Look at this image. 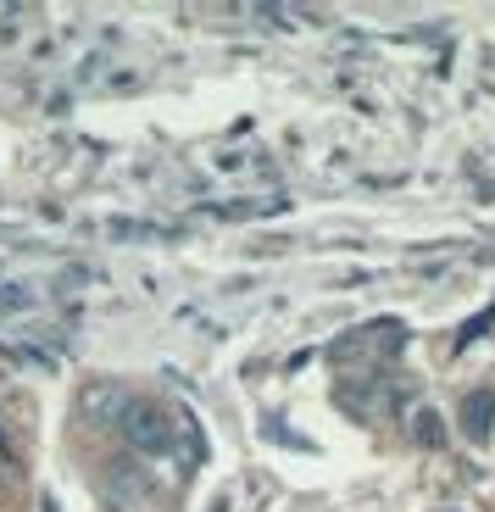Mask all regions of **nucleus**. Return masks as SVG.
<instances>
[{
    "instance_id": "obj_1",
    "label": "nucleus",
    "mask_w": 495,
    "mask_h": 512,
    "mask_svg": "<svg viewBox=\"0 0 495 512\" xmlns=\"http://www.w3.org/2000/svg\"><path fill=\"white\" fill-rule=\"evenodd\" d=\"M123 440L134 451H145V457H156V451H167L173 446V418H167L156 401H128V412H123Z\"/></svg>"
},
{
    "instance_id": "obj_2",
    "label": "nucleus",
    "mask_w": 495,
    "mask_h": 512,
    "mask_svg": "<svg viewBox=\"0 0 495 512\" xmlns=\"http://www.w3.org/2000/svg\"><path fill=\"white\" fill-rule=\"evenodd\" d=\"M128 390L117 379H95V384H84L78 390V418L89 423V429H117L123 423V412H128Z\"/></svg>"
},
{
    "instance_id": "obj_3",
    "label": "nucleus",
    "mask_w": 495,
    "mask_h": 512,
    "mask_svg": "<svg viewBox=\"0 0 495 512\" xmlns=\"http://www.w3.org/2000/svg\"><path fill=\"white\" fill-rule=\"evenodd\" d=\"M462 435H468L473 446H484V440L495 435V390H473V396L462 401Z\"/></svg>"
},
{
    "instance_id": "obj_4",
    "label": "nucleus",
    "mask_w": 495,
    "mask_h": 512,
    "mask_svg": "<svg viewBox=\"0 0 495 512\" xmlns=\"http://www.w3.org/2000/svg\"><path fill=\"white\" fill-rule=\"evenodd\" d=\"M412 440H418V446H445V418L434 407H418V418H412Z\"/></svg>"
},
{
    "instance_id": "obj_5",
    "label": "nucleus",
    "mask_w": 495,
    "mask_h": 512,
    "mask_svg": "<svg viewBox=\"0 0 495 512\" xmlns=\"http://www.w3.org/2000/svg\"><path fill=\"white\" fill-rule=\"evenodd\" d=\"M39 512H56V501H39Z\"/></svg>"
},
{
    "instance_id": "obj_6",
    "label": "nucleus",
    "mask_w": 495,
    "mask_h": 512,
    "mask_svg": "<svg viewBox=\"0 0 495 512\" xmlns=\"http://www.w3.org/2000/svg\"><path fill=\"white\" fill-rule=\"evenodd\" d=\"M0 485H6V474H0Z\"/></svg>"
}]
</instances>
